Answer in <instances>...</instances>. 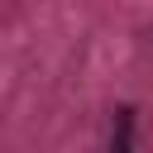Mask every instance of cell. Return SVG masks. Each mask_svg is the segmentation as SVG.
Returning <instances> with one entry per match:
<instances>
[{
  "label": "cell",
  "instance_id": "cell-1",
  "mask_svg": "<svg viewBox=\"0 0 153 153\" xmlns=\"http://www.w3.org/2000/svg\"><path fill=\"white\" fill-rule=\"evenodd\" d=\"M110 153H134V110H115V139Z\"/></svg>",
  "mask_w": 153,
  "mask_h": 153
}]
</instances>
